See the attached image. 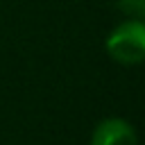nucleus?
<instances>
[{
    "label": "nucleus",
    "instance_id": "f257e3e1",
    "mask_svg": "<svg viewBox=\"0 0 145 145\" xmlns=\"http://www.w3.org/2000/svg\"><path fill=\"white\" fill-rule=\"evenodd\" d=\"M106 52L125 66H136L145 57V25L143 20H125L106 36Z\"/></svg>",
    "mask_w": 145,
    "mask_h": 145
},
{
    "label": "nucleus",
    "instance_id": "7ed1b4c3",
    "mask_svg": "<svg viewBox=\"0 0 145 145\" xmlns=\"http://www.w3.org/2000/svg\"><path fill=\"white\" fill-rule=\"evenodd\" d=\"M118 5H120V9L125 11V14H129V16H134V18H143V11H145V0H118Z\"/></svg>",
    "mask_w": 145,
    "mask_h": 145
},
{
    "label": "nucleus",
    "instance_id": "f03ea898",
    "mask_svg": "<svg viewBox=\"0 0 145 145\" xmlns=\"http://www.w3.org/2000/svg\"><path fill=\"white\" fill-rule=\"evenodd\" d=\"M91 145H138V138L127 120L106 118L95 127L91 136Z\"/></svg>",
    "mask_w": 145,
    "mask_h": 145
}]
</instances>
